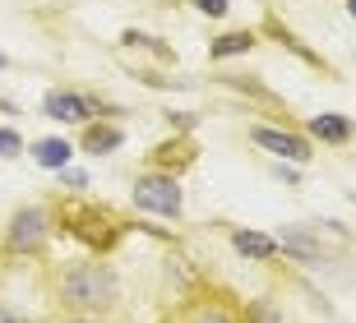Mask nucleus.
I'll return each mask as SVG.
<instances>
[{
  "label": "nucleus",
  "mask_w": 356,
  "mask_h": 323,
  "mask_svg": "<svg viewBox=\"0 0 356 323\" xmlns=\"http://www.w3.org/2000/svg\"><path fill=\"white\" fill-rule=\"evenodd\" d=\"M47 296L56 300L60 314L106 319L120 305V277L102 258H65V263H56L47 272Z\"/></svg>",
  "instance_id": "nucleus-1"
},
{
  "label": "nucleus",
  "mask_w": 356,
  "mask_h": 323,
  "mask_svg": "<svg viewBox=\"0 0 356 323\" xmlns=\"http://www.w3.org/2000/svg\"><path fill=\"white\" fill-rule=\"evenodd\" d=\"M56 226L70 235V240H79L88 254H111V249L125 240V231H134L130 222L120 217L116 208L106 204H88V199H65V204H56Z\"/></svg>",
  "instance_id": "nucleus-2"
},
{
  "label": "nucleus",
  "mask_w": 356,
  "mask_h": 323,
  "mask_svg": "<svg viewBox=\"0 0 356 323\" xmlns=\"http://www.w3.org/2000/svg\"><path fill=\"white\" fill-rule=\"evenodd\" d=\"M51 213L42 204H28L19 208L10 217V226H5V235H0V249L10 258H38L42 249H47V240H51Z\"/></svg>",
  "instance_id": "nucleus-3"
},
{
  "label": "nucleus",
  "mask_w": 356,
  "mask_h": 323,
  "mask_svg": "<svg viewBox=\"0 0 356 323\" xmlns=\"http://www.w3.org/2000/svg\"><path fill=\"white\" fill-rule=\"evenodd\" d=\"M134 208L148 213V217H167L176 222L185 213V190L176 176H162V171H144L139 181H134Z\"/></svg>",
  "instance_id": "nucleus-4"
},
{
  "label": "nucleus",
  "mask_w": 356,
  "mask_h": 323,
  "mask_svg": "<svg viewBox=\"0 0 356 323\" xmlns=\"http://www.w3.org/2000/svg\"><path fill=\"white\" fill-rule=\"evenodd\" d=\"M162 323H245L241 310L232 305L227 291H213V286H199L195 296L176 300V310L167 314Z\"/></svg>",
  "instance_id": "nucleus-5"
},
{
  "label": "nucleus",
  "mask_w": 356,
  "mask_h": 323,
  "mask_svg": "<svg viewBox=\"0 0 356 323\" xmlns=\"http://www.w3.org/2000/svg\"><path fill=\"white\" fill-rule=\"evenodd\" d=\"M42 111H47L51 120H60V125H92V116H111L97 97H88V92H70V88L47 92Z\"/></svg>",
  "instance_id": "nucleus-6"
},
{
  "label": "nucleus",
  "mask_w": 356,
  "mask_h": 323,
  "mask_svg": "<svg viewBox=\"0 0 356 323\" xmlns=\"http://www.w3.org/2000/svg\"><path fill=\"white\" fill-rule=\"evenodd\" d=\"M250 139H254V148H264V153L282 157V162H296V167L315 157V148H310V139H305V134H296V129H273V125H254V129H250Z\"/></svg>",
  "instance_id": "nucleus-7"
},
{
  "label": "nucleus",
  "mask_w": 356,
  "mask_h": 323,
  "mask_svg": "<svg viewBox=\"0 0 356 323\" xmlns=\"http://www.w3.org/2000/svg\"><path fill=\"white\" fill-rule=\"evenodd\" d=\"M273 240H277V254L296 258L301 268H324V263H329V249L315 240V231H310V226H282Z\"/></svg>",
  "instance_id": "nucleus-8"
},
{
  "label": "nucleus",
  "mask_w": 356,
  "mask_h": 323,
  "mask_svg": "<svg viewBox=\"0 0 356 323\" xmlns=\"http://www.w3.org/2000/svg\"><path fill=\"white\" fill-rule=\"evenodd\" d=\"M195 162H199V148H195V139H185V134L158 143V148L148 153V171H162V176H176V181H181V171H190Z\"/></svg>",
  "instance_id": "nucleus-9"
},
{
  "label": "nucleus",
  "mask_w": 356,
  "mask_h": 323,
  "mask_svg": "<svg viewBox=\"0 0 356 323\" xmlns=\"http://www.w3.org/2000/svg\"><path fill=\"white\" fill-rule=\"evenodd\" d=\"M232 249L250 263H273L277 258V240L264 231H250V226H232Z\"/></svg>",
  "instance_id": "nucleus-10"
},
{
  "label": "nucleus",
  "mask_w": 356,
  "mask_h": 323,
  "mask_svg": "<svg viewBox=\"0 0 356 323\" xmlns=\"http://www.w3.org/2000/svg\"><path fill=\"white\" fill-rule=\"evenodd\" d=\"M120 143H125V129L111 125V120H92V125H83L79 134V148L92 157H106V153H116Z\"/></svg>",
  "instance_id": "nucleus-11"
},
{
  "label": "nucleus",
  "mask_w": 356,
  "mask_h": 323,
  "mask_svg": "<svg viewBox=\"0 0 356 323\" xmlns=\"http://www.w3.org/2000/svg\"><path fill=\"white\" fill-rule=\"evenodd\" d=\"M352 134H356L352 116H338V111L310 116V125H305V139H319V143H347Z\"/></svg>",
  "instance_id": "nucleus-12"
},
{
  "label": "nucleus",
  "mask_w": 356,
  "mask_h": 323,
  "mask_svg": "<svg viewBox=\"0 0 356 323\" xmlns=\"http://www.w3.org/2000/svg\"><path fill=\"white\" fill-rule=\"evenodd\" d=\"M33 157H38V167H47V171H65L70 157H74V143H65V139H38V143H33Z\"/></svg>",
  "instance_id": "nucleus-13"
},
{
  "label": "nucleus",
  "mask_w": 356,
  "mask_h": 323,
  "mask_svg": "<svg viewBox=\"0 0 356 323\" xmlns=\"http://www.w3.org/2000/svg\"><path fill=\"white\" fill-rule=\"evenodd\" d=\"M254 33H245V28H241V33H222V38L213 42L209 47V56L213 60H227V56H245V51H254Z\"/></svg>",
  "instance_id": "nucleus-14"
},
{
  "label": "nucleus",
  "mask_w": 356,
  "mask_h": 323,
  "mask_svg": "<svg viewBox=\"0 0 356 323\" xmlns=\"http://www.w3.org/2000/svg\"><path fill=\"white\" fill-rule=\"evenodd\" d=\"M241 319H245V323H287V319H282V310H277V300H273V296H254V300H245Z\"/></svg>",
  "instance_id": "nucleus-15"
},
{
  "label": "nucleus",
  "mask_w": 356,
  "mask_h": 323,
  "mask_svg": "<svg viewBox=\"0 0 356 323\" xmlns=\"http://www.w3.org/2000/svg\"><path fill=\"white\" fill-rule=\"evenodd\" d=\"M268 28H273V38H277V42H282V47H287V51H296V56H301V60H305V65H324V60H319V56H315V51H310V47H305V42H301V38H291V33H287V28H282V24H268Z\"/></svg>",
  "instance_id": "nucleus-16"
},
{
  "label": "nucleus",
  "mask_w": 356,
  "mask_h": 323,
  "mask_svg": "<svg viewBox=\"0 0 356 323\" xmlns=\"http://www.w3.org/2000/svg\"><path fill=\"white\" fill-rule=\"evenodd\" d=\"M19 153H24L19 129H0V162H5V157H19Z\"/></svg>",
  "instance_id": "nucleus-17"
},
{
  "label": "nucleus",
  "mask_w": 356,
  "mask_h": 323,
  "mask_svg": "<svg viewBox=\"0 0 356 323\" xmlns=\"http://www.w3.org/2000/svg\"><path fill=\"white\" fill-rule=\"evenodd\" d=\"M199 14H209V19H222L227 10H232V0H190Z\"/></svg>",
  "instance_id": "nucleus-18"
},
{
  "label": "nucleus",
  "mask_w": 356,
  "mask_h": 323,
  "mask_svg": "<svg viewBox=\"0 0 356 323\" xmlns=\"http://www.w3.org/2000/svg\"><path fill=\"white\" fill-rule=\"evenodd\" d=\"M162 116L172 120V129H176V134H190V129L199 125V116H190V111H162Z\"/></svg>",
  "instance_id": "nucleus-19"
},
{
  "label": "nucleus",
  "mask_w": 356,
  "mask_h": 323,
  "mask_svg": "<svg viewBox=\"0 0 356 323\" xmlns=\"http://www.w3.org/2000/svg\"><path fill=\"white\" fill-rule=\"evenodd\" d=\"M0 323H38V319H33V314H24L19 305H5V300H0Z\"/></svg>",
  "instance_id": "nucleus-20"
},
{
  "label": "nucleus",
  "mask_w": 356,
  "mask_h": 323,
  "mask_svg": "<svg viewBox=\"0 0 356 323\" xmlns=\"http://www.w3.org/2000/svg\"><path fill=\"white\" fill-rule=\"evenodd\" d=\"M60 181H65L70 190H83V185H88V176H83V171H74V167H65V171H60Z\"/></svg>",
  "instance_id": "nucleus-21"
},
{
  "label": "nucleus",
  "mask_w": 356,
  "mask_h": 323,
  "mask_svg": "<svg viewBox=\"0 0 356 323\" xmlns=\"http://www.w3.org/2000/svg\"><path fill=\"white\" fill-rule=\"evenodd\" d=\"M47 323H106V319H92V314H56Z\"/></svg>",
  "instance_id": "nucleus-22"
},
{
  "label": "nucleus",
  "mask_w": 356,
  "mask_h": 323,
  "mask_svg": "<svg viewBox=\"0 0 356 323\" xmlns=\"http://www.w3.org/2000/svg\"><path fill=\"white\" fill-rule=\"evenodd\" d=\"M277 181H287V185H301V167H277Z\"/></svg>",
  "instance_id": "nucleus-23"
},
{
  "label": "nucleus",
  "mask_w": 356,
  "mask_h": 323,
  "mask_svg": "<svg viewBox=\"0 0 356 323\" xmlns=\"http://www.w3.org/2000/svg\"><path fill=\"white\" fill-rule=\"evenodd\" d=\"M347 14H352V19H356V0H347Z\"/></svg>",
  "instance_id": "nucleus-24"
},
{
  "label": "nucleus",
  "mask_w": 356,
  "mask_h": 323,
  "mask_svg": "<svg viewBox=\"0 0 356 323\" xmlns=\"http://www.w3.org/2000/svg\"><path fill=\"white\" fill-rule=\"evenodd\" d=\"M5 65H10V60H5V56H0V69H5Z\"/></svg>",
  "instance_id": "nucleus-25"
}]
</instances>
